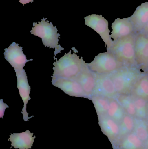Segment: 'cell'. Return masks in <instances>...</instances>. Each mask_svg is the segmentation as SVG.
<instances>
[{"instance_id": "6da1fadb", "label": "cell", "mask_w": 148, "mask_h": 149, "mask_svg": "<svg viewBox=\"0 0 148 149\" xmlns=\"http://www.w3.org/2000/svg\"><path fill=\"white\" fill-rule=\"evenodd\" d=\"M86 64L83 58H80L75 52L71 51L54 63V72L52 79L57 78L72 79L78 75Z\"/></svg>"}, {"instance_id": "7a4b0ae2", "label": "cell", "mask_w": 148, "mask_h": 149, "mask_svg": "<svg viewBox=\"0 0 148 149\" xmlns=\"http://www.w3.org/2000/svg\"><path fill=\"white\" fill-rule=\"evenodd\" d=\"M145 74L136 66H125L109 75L118 95H130L136 81Z\"/></svg>"}, {"instance_id": "3957f363", "label": "cell", "mask_w": 148, "mask_h": 149, "mask_svg": "<svg viewBox=\"0 0 148 149\" xmlns=\"http://www.w3.org/2000/svg\"><path fill=\"white\" fill-rule=\"evenodd\" d=\"M57 28L53 26L52 22H49L47 18H43L41 22L33 23V27L30 32L41 38L45 47L55 49V56L61 51L64 49L58 43L60 35L57 33Z\"/></svg>"}, {"instance_id": "277c9868", "label": "cell", "mask_w": 148, "mask_h": 149, "mask_svg": "<svg viewBox=\"0 0 148 149\" xmlns=\"http://www.w3.org/2000/svg\"><path fill=\"white\" fill-rule=\"evenodd\" d=\"M136 33L114 41L111 49L108 51L127 66H136L135 59ZM137 67V66H136Z\"/></svg>"}, {"instance_id": "5b68a950", "label": "cell", "mask_w": 148, "mask_h": 149, "mask_svg": "<svg viewBox=\"0 0 148 149\" xmlns=\"http://www.w3.org/2000/svg\"><path fill=\"white\" fill-rule=\"evenodd\" d=\"M87 65L89 69L95 73L108 74L127 66L120 62L109 51L100 53L95 57L94 61L87 63Z\"/></svg>"}, {"instance_id": "8992f818", "label": "cell", "mask_w": 148, "mask_h": 149, "mask_svg": "<svg viewBox=\"0 0 148 149\" xmlns=\"http://www.w3.org/2000/svg\"><path fill=\"white\" fill-rule=\"evenodd\" d=\"M85 24L91 28L100 35L107 46V51L113 46L114 41L112 40L109 29L108 22L102 15L93 14L85 17Z\"/></svg>"}, {"instance_id": "52a82bcc", "label": "cell", "mask_w": 148, "mask_h": 149, "mask_svg": "<svg viewBox=\"0 0 148 149\" xmlns=\"http://www.w3.org/2000/svg\"><path fill=\"white\" fill-rule=\"evenodd\" d=\"M135 59L137 68L147 73L148 36L142 32L136 34Z\"/></svg>"}, {"instance_id": "ba28073f", "label": "cell", "mask_w": 148, "mask_h": 149, "mask_svg": "<svg viewBox=\"0 0 148 149\" xmlns=\"http://www.w3.org/2000/svg\"><path fill=\"white\" fill-rule=\"evenodd\" d=\"M94 73L96 78V86L93 95H101L109 99H116L119 95L116 90L109 74Z\"/></svg>"}, {"instance_id": "9c48e42d", "label": "cell", "mask_w": 148, "mask_h": 149, "mask_svg": "<svg viewBox=\"0 0 148 149\" xmlns=\"http://www.w3.org/2000/svg\"><path fill=\"white\" fill-rule=\"evenodd\" d=\"M5 59L14 68V70H22L26 64L33 59L28 60L26 56L23 52L22 47L18 44L13 42L8 48L4 49Z\"/></svg>"}, {"instance_id": "30bf717a", "label": "cell", "mask_w": 148, "mask_h": 149, "mask_svg": "<svg viewBox=\"0 0 148 149\" xmlns=\"http://www.w3.org/2000/svg\"><path fill=\"white\" fill-rule=\"evenodd\" d=\"M17 78V88H18L20 96L23 101V108L21 113L23 115V119L25 121H28L29 119L34 117V116L29 117L27 112V105L29 100L31 99L30 97V86L29 85L28 77L25 70H14Z\"/></svg>"}, {"instance_id": "8fae6325", "label": "cell", "mask_w": 148, "mask_h": 149, "mask_svg": "<svg viewBox=\"0 0 148 149\" xmlns=\"http://www.w3.org/2000/svg\"><path fill=\"white\" fill-rule=\"evenodd\" d=\"M52 84L70 96L88 99L81 84L76 81L59 78L52 79Z\"/></svg>"}, {"instance_id": "7c38bea8", "label": "cell", "mask_w": 148, "mask_h": 149, "mask_svg": "<svg viewBox=\"0 0 148 149\" xmlns=\"http://www.w3.org/2000/svg\"><path fill=\"white\" fill-rule=\"evenodd\" d=\"M71 79L76 81L81 84L89 100H90L95 88L96 78L94 73L89 69L87 63H86L78 75Z\"/></svg>"}, {"instance_id": "4fadbf2b", "label": "cell", "mask_w": 148, "mask_h": 149, "mask_svg": "<svg viewBox=\"0 0 148 149\" xmlns=\"http://www.w3.org/2000/svg\"><path fill=\"white\" fill-rule=\"evenodd\" d=\"M111 27L112 31L110 36L114 41H116L135 33L134 25L129 17L122 19L116 18L112 24Z\"/></svg>"}, {"instance_id": "5bb4252c", "label": "cell", "mask_w": 148, "mask_h": 149, "mask_svg": "<svg viewBox=\"0 0 148 149\" xmlns=\"http://www.w3.org/2000/svg\"><path fill=\"white\" fill-rule=\"evenodd\" d=\"M133 23L135 33L141 32L148 22V2L142 3L129 17Z\"/></svg>"}, {"instance_id": "9a60e30c", "label": "cell", "mask_w": 148, "mask_h": 149, "mask_svg": "<svg viewBox=\"0 0 148 149\" xmlns=\"http://www.w3.org/2000/svg\"><path fill=\"white\" fill-rule=\"evenodd\" d=\"M33 134L29 130L23 133L11 134L9 139L11 143V148L14 147L15 149H31L34 142V139L36 138Z\"/></svg>"}, {"instance_id": "2e32d148", "label": "cell", "mask_w": 148, "mask_h": 149, "mask_svg": "<svg viewBox=\"0 0 148 149\" xmlns=\"http://www.w3.org/2000/svg\"><path fill=\"white\" fill-rule=\"evenodd\" d=\"M130 95L148 101V74H143L135 84Z\"/></svg>"}, {"instance_id": "e0dca14e", "label": "cell", "mask_w": 148, "mask_h": 149, "mask_svg": "<svg viewBox=\"0 0 148 149\" xmlns=\"http://www.w3.org/2000/svg\"><path fill=\"white\" fill-rule=\"evenodd\" d=\"M99 124L103 130L109 135L116 136L120 132V127L114 120L107 116L98 117Z\"/></svg>"}, {"instance_id": "ac0fdd59", "label": "cell", "mask_w": 148, "mask_h": 149, "mask_svg": "<svg viewBox=\"0 0 148 149\" xmlns=\"http://www.w3.org/2000/svg\"><path fill=\"white\" fill-rule=\"evenodd\" d=\"M90 100L94 106L98 117L107 115L110 104V99L101 95H93Z\"/></svg>"}, {"instance_id": "d6986e66", "label": "cell", "mask_w": 148, "mask_h": 149, "mask_svg": "<svg viewBox=\"0 0 148 149\" xmlns=\"http://www.w3.org/2000/svg\"><path fill=\"white\" fill-rule=\"evenodd\" d=\"M126 114L124 109L116 99H110L109 108L107 116L116 122L122 121Z\"/></svg>"}, {"instance_id": "ffe728a7", "label": "cell", "mask_w": 148, "mask_h": 149, "mask_svg": "<svg viewBox=\"0 0 148 149\" xmlns=\"http://www.w3.org/2000/svg\"><path fill=\"white\" fill-rule=\"evenodd\" d=\"M116 99L122 107L126 114L132 116H136L134 102L130 95H119Z\"/></svg>"}, {"instance_id": "44dd1931", "label": "cell", "mask_w": 148, "mask_h": 149, "mask_svg": "<svg viewBox=\"0 0 148 149\" xmlns=\"http://www.w3.org/2000/svg\"><path fill=\"white\" fill-rule=\"evenodd\" d=\"M132 97L135 106L136 117L140 119H145L148 116L147 101L141 98Z\"/></svg>"}, {"instance_id": "7402d4cb", "label": "cell", "mask_w": 148, "mask_h": 149, "mask_svg": "<svg viewBox=\"0 0 148 149\" xmlns=\"http://www.w3.org/2000/svg\"><path fill=\"white\" fill-rule=\"evenodd\" d=\"M135 129L136 135L141 141H146L148 138L147 126L143 119L137 118L134 119Z\"/></svg>"}, {"instance_id": "603a6c76", "label": "cell", "mask_w": 148, "mask_h": 149, "mask_svg": "<svg viewBox=\"0 0 148 149\" xmlns=\"http://www.w3.org/2000/svg\"><path fill=\"white\" fill-rule=\"evenodd\" d=\"M142 145V141L134 134L128 136L123 141L122 147L123 149H138Z\"/></svg>"}, {"instance_id": "cb8c5ba5", "label": "cell", "mask_w": 148, "mask_h": 149, "mask_svg": "<svg viewBox=\"0 0 148 149\" xmlns=\"http://www.w3.org/2000/svg\"><path fill=\"white\" fill-rule=\"evenodd\" d=\"M121 121L120 130L123 134L131 132L134 129L135 127V121L133 116L126 114Z\"/></svg>"}, {"instance_id": "d4e9b609", "label": "cell", "mask_w": 148, "mask_h": 149, "mask_svg": "<svg viewBox=\"0 0 148 149\" xmlns=\"http://www.w3.org/2000/svg\"><path fill=\"white\" fill-rule=\"evenodd\" d=\"M7 108H9L8 106L3 102V99L0 100V117L3 118L4 116L5 109Z\"/></svg>"}, {"instance_id": "484cf974", "label": "cell", "mask_w": 148, "mask_h": 149, "mask_svg": "<svg viewBox=\"0 0 148 149\" xmlns=\"http://www.w3.org/2000/svg\"><path fill=\"white\" fill-rule=\"evenodd\" d=\"M19 2L22 3L23 5H24L30 2L33 3L34 2V0H19Z\"/></svg>"}, {"instance_id": "4316f807", "label": "cell", "mask_w": 148, "mask_h": 149, "mask_svg": "<svg viewBox=\"0 0 148 149\" xmlns=\"http://www.w3.org/2000/svg\"><path fill=\"white\" fill-rule=\"evenodd\" d=\"M141 32H143L144 34L148 36V22Z\"/></svg>"}, {"instance_id": "83f0119b", "label": "cell", "mask_w": 148, "mask_h": 149, "mask_svg": "<svg viewBox=\"0 0 148 149\" xmlns=\"http://www.w3.org/2000/svg\"><path fill=\"white\" fill-rule=\"evenodd\" d=\"M147 114L148 115V103H147Z\"/></svg>"}, {"instance_id": "f1b7e54d", "label": "cell", "mask_w": 148, "mask_h": 149, "mask_svg": "<svg viewBox=\"0 0 148 149\" xmlns=\"http://www.w3.org/2000/svg\"><path fill=\"white\" fill-rule=\"evenodd\" d=\"M147 73H148V72H147Z\"/></svg>"}]
</instances>
